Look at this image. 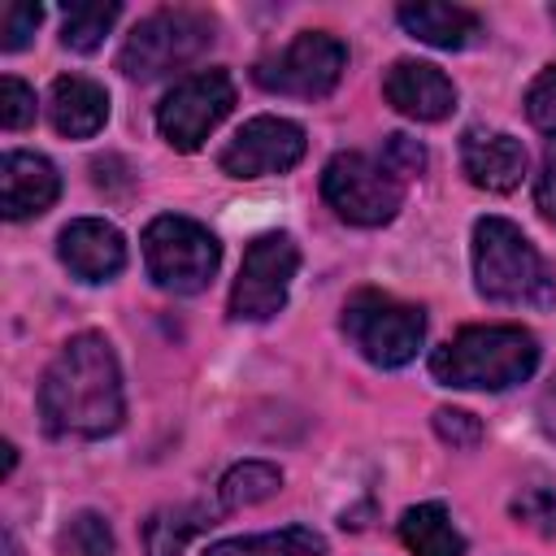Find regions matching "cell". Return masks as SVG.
<instances>
[{
  "label": "cell",
  "mask_w": 556,
  "mask_h": 556,
  "mask_svg": "<svg viewBox=\"0 0 556 556\" xmlns=\"http://www.w3.org/2000/svg\"><path fill=\"white\" fill-rule=\"evenodd\" d=\"M235 109V83L226 70H195L182 83H174L165 91V100L156 104V130L169 148L178 152H195L208 130Z\"/></svg>",
  "instance_id": "obj_10"
},
{
  "label": "cell",
  "mask_w": 556,
  "mask_h": 556,
  "mask_svg": "<svg viewBox=\"0 0 556 556\" xmlns=\"http://www.w3.org/2000/svg\"><path fill=\"white\" fill-rule=\"evenodd\" d=\"M304 148H308V139L291 117H252L217 152V165L230 178H269V174L295 169Z\"/></svg>",
  "instance_id": "obj_11"
},
{
  "label": "cell",
  "mask_w": 556,
  "mask_h": 556,
  "mask_svg": "<svg viewBox=\"0 0 556 556\" xmlns=\"http://www.w3.org/2000/svg\"><path fill=\"white\" fill-rule=\"evenodd\" d=\"M122 4L117 0H74L61 9V43L70 52H96L113 30Z\"/></svg>",
  "instance_id": "obj_21"
},
{
  "label": "cell",
  "mask_w": 556,
  "mask_h": 556,
  "mask_svg": "<svg viewBox=\"0 0 556 556\" xmlns=\"http://www.w3.org/2000/svg\"><path fill=\"white\" fill-rule=\"evenodd\" d=\"M61 195V174L48 156L39 152H4L0 161V208L9 222L39 217L56 204Z\"/></svg>",
  "instance_id": "obj_15"
},
{
  "label": "cell",
  "mask_w": 556,
  "mask_h": 556,
  "mask_svg": "<svg viewBox=\"0 0 556 556\" xmlns=\"http://www.w3.org/2000/svg\"><path fill=\"white\" fill-rule=\"evenodd\" d=\"M513 517L526 521L539 534H556V491L552 486H521L513 495Z\"/></svg>",
  "instance_id": "obj_24"
},
{
  "label": "cell",
  "mask_w": 556,
  "mask_h": 556,
  "mask_svg": "<svg viewBox=\"0 0 556 556\" xmlns=\"http://www.w3.org/2000/svg\"><path fill=\"white\" fill-rule=\"evenodd\" d=\"M0 452H4V473H13V465H17V447H13V443H4Z\"/></svg>",
  "instance_id": "obj_32"
},
{
  "label": "cell",
  "mask_w": 556,
  "mask_h": 556,
  "mask_svg": "<svg viewBox=\"0 0 556 556\" xmlns=\"http://www.w3.org/2000/svg\"><path fill=\"white\" fill-rule=\"evenodd\" d=\"M547 13H552V22H556V4H552V9H547Z\"/></svg>",
  "instance_id": "obj_33"
},
{
  "label": "cell",
  "mask_w": 556,
  "mask_h": 556,
  "mask_svg": "<svg viewBox=\"0 0 556 556\" xmlns=\"http://www.w3.org/2000/svg\"><path fill=\"white\" fill-rule=\"evenodd\" d=\"M61 265L83 282H109L126 269V239L104 217H78L56 239Z\"/></svg>",
  "instance_id": "obj_12"
},
{
  "label": "cell",
  "mask_w": 556,
  "mask_h": 556,
  "mask_svg": "<svg viewBox=\"0 0 556 556\" xmlns=\"http://www.w3.org/2000/svg\"><path fill=\"white\" fill-rule=\"evenodd\" d=\"M48 117L65 139H91L109 122V91L83 74H61L48 91Z\"/></svg>",
  "instance_id": "obj_16"
},
{
  "label": "cell",
  "mask_w": 556,
  "mask_h": 556,
  "mask_svg": "<svg viewBox=\"0 0 556 556\" xmlns=\"http://www.w3.org/2000/svg\"><path fill=\"white\" fill-rule=\"evenodd\" d=\"M539 365V339L521 326H465L430 352V374L460 391H508Z\"/></svg>",
  "instance_id": "obj_2"
},
{
  "label": "cell",
  "mask_w": 556,
  "mask_h": 556,
  "mask_svg": "<svg viewBox=\"0 0 556 556\" xmlns=\"http://www.w3.org/2000/svg\"><path fill=\"white\" fill-rule=\"evenodd\" d=\"M321 195L352 226H387L404 204V178L365 152H339L321 169Z\"/></svg>",
  "instance_id": "obj_7"
},
{
  "label": "cell",
  "mask_w": 556,
  "mask_h": 556,
  "mask_svg": "<svg viewBox=\"0 0 556 556\" xmlns=\"http://www.w3.org/2000/svg\"><path fill=\"white\" fill-rule=\"evenodd\" d=\"M204 556H326V539L308 526H287V530H274V534L222 539Z\"/></svg>",
  "instance_id": "obj_20"
},
{
  "label": "cell",
  "mask_w": 556,
  "mask_h": 556,
  "mask_svg": "<svg viewBox=\"0 0 556 556\" xmlns=\"http://www.w3.org/2000/svg\"><path fill=\"white\" fill-rule=\"evenodd\" d=\"M295 269H300V248L291 235H282V230L256 235L243 252L235 287H230V317L235 321H269L274 313H282Z\"/></svg>",
  "instance_id": "obj_9"
},
{
  "label": "cell",
  "mask_w": 556,
  "mask_h": 556,
  "mask_svg": "<svg viewBox=\"0 0 556 556\" xmlns=\"http://www.w3.org/2000/svg\"><path fill=\"white\" fill-rule=\"evenodd\" d=\"M30 122H35V91L22 78L4 74L0 78V126L4 130H26Z\"/></svg>",
  "instance_id": "obj_27"
},
{
  "label": "cell",
  "mask_w": 556,
  "mask_h": 556,
  "mask_svg": "<svg viewBox=\"0 0 556 556\" xmlns=\"http://www.w3.org/2000/svg\"><path fill=\"white\" fill-rule=\"evenodd\" d=\"M382 165L395 174V178H413L426 169V148L408 135H387V148H382Z\"/></svg>",
  "instance_id": "obj_29"
},
{
  "label": "cell",
  "mask_w": 556,
  "mask_h": 556,
  "mask_svg": "<svg viewBox=\"0 0 556 556\" xmlns=\"http://www.w3.org/2000/svg\"><path fill=\"white\" fill-rule=\"evenodd\" d=\"M143 265L161 291L195 295L213 282L222 265V243L208 226L178 217V213H161L143 230Z\"/></svg>",
  "instance_id": "obj_5"
},
{
  "label": "cell",
  "mask_w": 556,
  "mask_h": 556,
  "mask_svg": "<svg viewBox=\"0 0 556 556\" xmlns=\"http://www.w3.org/2000/svg\"><path fill=\"white\" fill-rule=\"evenodd\" d=\"M348 70V48L326 35V30H300L287 48L261 56L252 65L256 87L274 91V96H300V100H321L339 87Z\"/></svg>",
  "instance_id": "obj_8"
},
{
  "label": "cell",
  "mask_w": 556,
  "mask_h": 556,
  "mask_svg": "<svg viewBox=\"0 0 556 556\" xmlns=\"http://www.w3.org/2000/svg\"><path fill=\"white\" fill-rule=\"evenodd\" d=\"M113 547H117V539H113L109 517H100V513H91V508L74 513V517L56 530V552H61V556H113Z\"/></svg>",
  "instance_id": "obj_23"
},
{
  "label": "cell",
  "mask_w": 556,
  "mask_h": 556,
  "mask_svg": "<svg viewBox=\"0 0 556 556\" xmlns=\"http://www.w3.org/2000/svg\"><path fill=\"white\" fill-rule=\"evenodd\" d=\"M39 22H43V9H39V4H30V0L4 4V13H0V48H4V52L26 48L30 35L39 30Z\"/></svg>",
  "instance_id": "obj_25"
},
{
  "label": "cell",
  "mask_w": 556,
  "mask_h": 556,
  "mask_svg": "<svg viewBox=\"0 0 556 556\" xmlns=\"http://www.w3.org/2000/svg\"><path fill=\"white\" fill-rule=\"evenodd\" d=\"M539 421H543V430L556 439V378H552L547 391L539 395Z\"/></svg>",
  "instance_id": "obj_31"
},
{
  "label": "cell",
  "mask_w": 556,
  "mask_h": 556,
  "mask_svg": "<svg viewBox=\"0 0 556 556\" xmlns=\"http://www.w3.org/2000/svg\"><path fill=\"white\" fill-rule=\"evenodd\" d=\"M213 526V513L204 504H174V508H156L143 521V552L148 556H182V547Z\"/></svg>",
  "instance_id": "obj_19"
},
{
  "label": "cell",
  "mask_w": 556,
  "mask_h": 556,
  "mask_svg": "<svg viewBox=\"0 0 556 556\" xmlns=\"http://www.w3.org/2000/svg\"><path fill=\"white\" fill-rule=\"evenodd\" d=\"M400 539L413 556H465V534L452 526V513L439 500L404 508L400 513Z\"/></svg>",
  "instance_id": "obj_18"
},
{
  "label": "cell",
  "mask_w": 556,
  "mask_h": 556,
  "mask_svg": "<svg viewBox=\"0 0 556 556\" xmlns=\"http://www.w3.org/2000/svg\"><path fill=\"white\" fill-rule=\"evenodd\" d=\"M526 161H530V156H526L521 139H513L508 130H482V126H469V130L460 135V169H465L469 182L482 187V191L504 195V191L521 187V178H526Z\"/></svg>",
  "instance_id": "obj_14"
},
{
  "label": "cell",
  "mask_w": 556,
  "mask_h": 556,
  "mask_svg": "<svg viewBox=\"0 0 556 556\" xmlns=\"http://www.w3.org/2000/svg\"><path fill=\"white\" fill-rule=\"evenodd\" d=\"M39 417L56 439H104L126 417L122 369L104 334H74L39 382Z\"/></svg>",
  "instance_id": "obj_1"
},
{
  "label": "cell",
  "mask_w": 556,
  "mask_h": 556,
  "mask_svg": "<svg viewBox=\"0 0 556 556\" xmlns=\"http://www.w3.org/2000/svg\"><path fill=\"white\" fill-rule=\"evenodd\" d=\"M473 287L491 304H556V274L508 217L473 222Z\"/></svg>",
  "instance_id": "obj_3"
},
{
  "label": "cell",
  "mask_w": 556,
  "mask_h": 556,
  "mask_svg": "<svg viewBox=\"0 0 556 556\" xmlns=\"http://www.w3.org/2000/svg\"><path fill=\"white\" fill-rule=\"evenodd\" d=\"M382 96L395 113H404L413 122H443L456 109L452 78L430 61H395L382 74Z\"/></svg>",
  "instance_id": "obj_13"
},
{
  "label": "cell",
  "mask_w": 556,
  "mask_h": 556,
  "mask_svg": "<svg viewBox=\"0 0 556 556\" xmlns=\"http://www.w3.org/2000/svg\"><path fill=\"white\" fill-rule=\"evenodd\" d=\"M434 434L452 447H478L482 443V421L465 408H434Z\"/></svg>",
  "instance_id": "obj_28"
},
{
  "label": "cell",
  "mask_w": 556,
  "mask_h": 556,
  "mask_svg": "<svg viewBox=\"0 0 556 556\" xmlns=\"http://www.w3.org/2000/svg\"><path fill=\"white\" fill-rule=\"evenodd\" d=\"M526 117L534 130L556 139V65H547L526 91Z\"/></svg>",
  "instance_id": "obj_26"
},
{
  "label": "cell",
  "mask_w": 556,
  "mask_h": 556,
  "mask_svg": "<svg viewBox=\"0 0 556 556\" xmlns=\"http://www.w3.org/2000/svg\"><path fill=\"white\" fill-rule=\"evenodd\" d=\"M534 204H539V213L547 217V222H556V156L539 169V178H534Z\"/></svg>",
  "instance_id": "obj_30"
},
{
  "label": "cell",
  "mask_w": 556,
  "mask_h": 556,
  "mask_svg": "<svg viewBox=\"0 0 556 556\" xmlns=\"http://www.w3.org/2000/svg\"><path fill=\"white\" fill-rule=\"evenodd\" d=\"M395 17H400V26H404L413 39H421V43H430V48H443V52H460V48H469V43L482 35L478 13L460 9V4L417 0V4H400Z\"/></svg>",
  "instance_id": "obj_17"
},
{
  "label": "cell",
  "mask_w": 556,
  "mask_h": 556,
  "mask_svg": "<svg viewBox=\"0 0 556 556\" xmlns=\"http://www.w3.org/2000/svg\"><path fill=\"white\" fill-rule=\"evenodd\" d=\"M278 486H282V469L278 465H269V460H239L235 469L222 473L217 495H222V508H252V504L269 500Z\"/></svg>",
  "instance_id": "obj_22"
},
{
  "label": "cell",
  "mask_w": 556,
  "mask_h": 556,
  "mask_svg": "<svg viewBox=\"0 0 556 556\" xmlns=\"http://www.w3.org/2000/svg\"><path fill=\"white\" fill-rule=\"evenodd\" d=\"M213 39H217V22L204 9H161V13H148L126 35V43L117 52V70L126 78L152 83V78L174 74V70L191 65L195 56H204Z\"/></svg>",
  "instance_id": "obj_4"
},
{
  "label": "cell",
  "mask_w": 556,
  "mask_h": 556,
  "mask_svg": "<svg viewBox=\"0 0 556 556\" xmlns=\"http://www.w3.org/2000/svg\"><path fill=\"white\" fill-rule=\"evenodd\" d=\"M343 334L348 343L378 369H400L417 356L426 339V313L417 304H404L387 291H352L343 304Z\"/></svg>",
  "instance_id": "obj_6"
}]
</instances>
